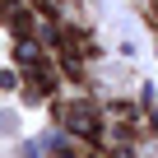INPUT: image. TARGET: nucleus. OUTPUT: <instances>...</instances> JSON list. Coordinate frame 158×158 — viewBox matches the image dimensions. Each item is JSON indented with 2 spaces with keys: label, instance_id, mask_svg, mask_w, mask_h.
I'll list each match as a JSON object with an SVG mask.
<instances>
[{
  "label": "nucleus",
  "instance_id": "nucleus-1",
  "mask_svg": "<svg viewBox=\"0 0 158 158\" xmlns=\"http://www.w3.org/2000/svg\"><path fill=\"white\" fill-rule=\"evenodd\" d=\"M65 126H70L74 135H84L89 144H98V139H102V130H98V116H93V107H89V102H74V107L65 112Z\"/></svg>",
  "mask_w": 158,
  "mask_h": 158
}]
</instances>
